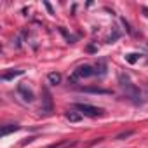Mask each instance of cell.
<instances>
[{
    "mask_svg": "<svg viewBox=\"0 0 148 148\" xmlns=\"http://www.w3.org/2000/svg\"><path fill=\"white\" fill-rule=\"evenodd\" d=\"M119 84H120V87L124 89V92H125V96H129L132 101H138V96H139V91H138V87L131 82V79H129V75H125L124 71H120L119 73Z\"/></svg>",
    "mask_w": 148,
    "mask_h": 148,
    "instance_id": "cell-1",
    "label": "cell"
},
{
    "mask_svg": "<svg viewBox=\"0 0 148 148\" xmlns=\"http://www.w3.org/2000/svg\"><path fill=\"white\" fill-rule=\"evenodd\" d=\"M75 108H77L82 115L91 117V119H96V117H101V115H103V110H101V108L92 106V105H87V103H79V105H75Z\"/></svg>",
    "mask_w": 148,
    "mask_h": 148,
    "instance_id": "cell-2",
    "label": "cell"
},
{
    "mask_svg": "<svg viewBox=\"0 0 148 148\" xmlns=\"http://www.w3.org/2000/svg\"><path fill=\"white\" fill-rule=\"evenodd\" d=\"M92 75H94V70H92V66H89V64H82V66H79L75 71L71 73V80L75 82V80L89 79V77H92Z\"/></svg>",
    "mask_w": 148,
    "mask_h": 148,
    "instance_id": "cell-3",
    "label": "cell"
},
{
    "mask_svg": "<svg viewBox=\"0 0 148 148\" xmlns=\"http://www.w3.org/2000/svg\"><path fill=\"white\" fill-rule=\"evenodd\" d=\"M18 94L25 99V101H28V103H32L33 99H35V94H33V91L26 86V84H19L18 86Z\"/></svg>",
    "mask_w": 148,
    "mask_h": 148,
    "instance_id": "cell-4",
    "label": "cell"
},
{
    "mask_svg": "<svg viewBox=\"0 0 148 148\" xmlns=\"http://www.w3.org/2000/svg\"><path fill=\"white\" fill-rule=\"evenodd\" d=\"M42 92H44V98H42V99H44V105H42V112L49 115V113L52 112V98H51V92H49V89H44Z\"/></svg>",
    "mask_w": 148,
    "mask_h": 148,
    "instance_id": "cell-5",
    "label": "cell"
},
{
    "mask_svg": "<svg viewBox=\"0 0 148 148\" xmlns=\"http://www.w3.org/2000/svg\"><path fill=\"white\" fill-rule=\"evenodd\" d=\"M19 75H23V70H11V71L2 73V80H4V82H7V80H12V79L19 77Z\"/></svg>",
    "mask_w": 148,
    "mask_h": 148,
    "instance_id": "cell-6",
    "label": "cell"
},
{
    "mask_svg": "<svg viewBox=\"0 0 148 148\" xmlns=\"http://www.w3.org/2000/svg\"><path fill=\"white\" fill-rule=\"evenodd\" d=\"M66 119H68L70 122H80V120H82V113H79V112H73V110H70V112L66 113Z\"/></svg>",
    "mask_w": 148,
    "mask_h": 148,
    "instance_id": "cell-7",
    "label": "cell"
},
{
    "mask_svg": "<svg viewBox=\"0 0 148 148\" xmlns=\"http://www.w3.org/2000/svg\"><path fill=\"white\" fill-rule=\"evenodd\" d=\"M47 80L52 86H58V84H61V75H59V73H56V71H52V73H49V75H47Z\"/></svg>",
    "mask_w": 148,
    "mask_h": 148,
    "instance_id": "cell-8",
    "label": "cell"
},
{
    "mask_svg": "<svg viewBox=\"0 0 148 148\" xmlns=\"http://www.w3.org/2000/svg\"><path fill=\"white\" fill-rule=\"evenodd\" d=\"M19 129V125L18 124H7V125H4L2 127V134L4 136H7V134H11V132H16Z\"/></svg>",
    "mask_w": 148,
    "mask_h": 148,
    "instance_id": "cell-9",
    "label": "cell"
},
{
    "mask_svg": "<svg viewBox=\"0 0 148 148\" xmlns=\"http://www.w3.org/2000/svg\"><path fill=\"white\" fill-rule=\"evenodd\" d=\"M105 73H106V64L103 63V61H99L98 64H96V70H94V75H105Z\"/></svg>",
    "mask_w": 148,
    "mask_h": 148,
    "instance_id": "cell-10",
    "label": "cell"
},
{
    "mask_svg": "<svg viewBox=\"0 0 148 148\" xmlns=\"http://www.w3.org/2000/svg\"><path fill=\"white\" fill-rule=\"evenodd\" d=\"M82 91H84V92H94V94H108V91L99 89V87H84Z\"/></svg>",
    "mask_w": 148,
    "mask_h": 148,
    "instance_id": "cell-11",
    "label": "cell"
},
{
    "mask_svg": "<svg viewBox=\"0 0 148 148\" xmlns=\"http://www.w3.org/2000/svg\"><path fill=\"white\" fill-rule=\"evenodd\" d=\"M138 59H139V54H136V52H131V54L125 56V61L127 63H136Z\"/></svg>",
    "mask_w": 148,
    "mask_h": 148,
    "instance_id": "cell-12",
    "label": "cell"
},
{
    "mask_svg": "<svg viewBox=\"0 0 148 148\" xmlns=\"http://www.w3.org/2000/svg\"><path fill=\"white\" fill-rule=\"evenodd\" d=\"M131 134H132V131H125V132H120V134H119L115 139H124V138H129Z\"/></svg>",
    "mask_w": 148,
    "mask_h": 148,
    "instance_id": "cell-13",
    "label": "cell"
},
{
    "mask_svg": "<svg viewBox=\"0 0 148 148\" xmlns=\"http://www.w3.org/2000/svg\"><path fill=\"white\" fill-rule=\"evenodd\" d=\"M119 35H120V33H119V32H115V33H113V35H110V37H108V38H106V42H108V44H112V42H113V40H117V38H119Z\"/></svg>",
    "mask_w": 148,
    "mask_h": 148,
    "instance_id": "cell-14",
    "label": "cell"
},
{
    "mask_svg": "<svg viewBox=\"0 0 148 148\" xmlns=\"http://www.w3.org/2000/svg\"><path fill=\"white\" fill-rule=\"evenodd\" d=\"M141 11H143V14H145V16H146V18H148V7H143V9H141Z\"/></svg>",
    "mask_w": 148,
    "mask_h": 148,
    "instance_id": "cell-15",
    "label": "cell"
}]
</instances>
